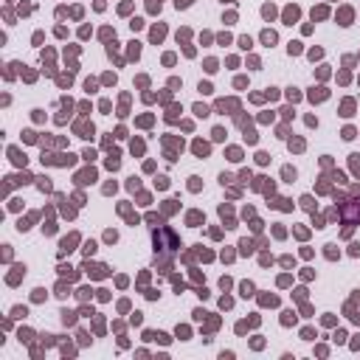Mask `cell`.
<instances>
[]
</instances>
